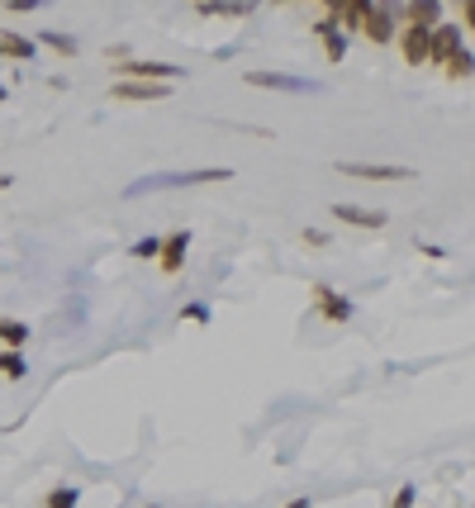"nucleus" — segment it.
<instances>
[{
    "mask_svg": "<svg viewBox=\"0 0 475 508\" xmlns=\"http://www.w3.org/2000/svg\"><path fill=\"white\" fill-rule=\"evenodd\" d=\"M214 181H233V166H191V172H152V176H143V181L124 185V200L157 195V191H185V185H214Z\"/></svg>",
    "mask_w": 475,
    "mask_h": 508,
    "instance_id": "obj_1",
    "label": "nucleus"
},
{
    "mask_svg": "<svg viewBox=\"0 0 475 508\" xmlns=\"http://www.w3.org/2000/svg\"><path fill=\"white\" fill-rule=\"evenodd\" d=\"M114 76L119 81H148V86H172V81L185 76V67H172V62H143V58H124L114 62Z\"/></svg>",
    "mask_w": 475,
    "mask_h": 508,
    "instance_id": "obj_2",
    "label": "nucleus"
},
{
    "mask_svg": "<svg viewBox=\"0 0 475 508\" xmlns=\"http://www.w3.org/2000/svg\"><path fill=\"white\" fill-rule=\"evenodd\" d=\"M337 176H352V181H418L414 166H395V162H337Z\"/></svg>",
    "mask_w": 475,
    "mask_h": 508,
    "instance_id": "obj_3",
    "label": "nucleus"
},
{
    "mask_svg": "<svg viewBox=\"0 0 475 508\" xmlns=\"http://www.w3.org/2000/svg\"><path fill=\"white\" fill-rule=\"evenodd\" d=\"M243 81L257 91H285V95H314L318 91V81L295 76V72H243Z\"/></svg>",
    "mask_w": 475,
    "mask_h": 508,
    "instance_id": "obj_4",
    "label": "nucleus"
},
{
    "mask_svg": "<svg viewBox=\"0 0 475 508\" xmlns=\"http://www.w3.org/2000/svg\"><path fill=\"white\" fill-rule=\"evenodd\" d=\"M309 299H314V309L324 314L328 324H347V318H352V299L337 295L328 281H314V285H309Z\"/></svg>",
    "mask_w": 475,
    "mask_h": 508,
    "instance_id": "obj_5",
    "label": "nucleus"
},
{
    "mask_svg": "<svg viewBox=\"0 0 475 508\" xmlns=\"http://www.w3.org/2000/svg\"><path fill=\"white\" fill-rule=\"evenodd\" d=\"M185 257H191V228H172V233L162 238V257H157L162 276H181V271H185Z\"/></svg>",
    "mask_w": 475,
    "mask_h": 508,
    "instance_id": "obj_6",
    "label": "nucleus"
},
{
    "mask_svg": "<svg viewBox=\"0 0 475 508\" xmlns=\"http://www.w3.org/2000/svg\"><path fill=\"white\" fill-rule=\"evenodd\" d=\"M428 48H433V29L428 24H404L399 29V53H404V62H409V67L428 62Z\"/></svg>",
    "mask_w": 475,
    "mask_h": 508,
    "instance_id": "obj_7",
    "label": "nucleus"
},
{
    "mask_svg": "<svg viewBox=\"0 0 475 508\" xmlns=\"http://www.w3.org/2000/svg\"><path fill=\"white\" fill-rule=\"evenodd\" d=\"M462 29H456V24H437L433 29V48H428V62H437V67H447L456 53H462Z\"/></svg>",
    "mask_w": 475,
    "mask_h": 508,
    "instance_id": "obj_8",
    "label": "nucleus"
},
{
    "mask_svg": "<svg viewBox=\"0 0 475 508\" xmlns=\"http://www.w3.org/2000/svg\"><path fill=\"white\" fill-rule=\"evenodd\" d=\"M337 224H352V228H385L390 214L385 209H366V205H333L328 209Z\"/></svg>",
    "mask_w": 475,
    "mask_h": 508,
    "instance_id": "obj_9",
    "label": "nucleus"
},
{
    "mask_svg": "<svg viewBox=\"0 0 475 508\" xmlns=\"http://www.w3.org/2000/svg\"><path fill=\"white\" fill-rule=\"evenodd\" d=\"M0 58L5 62H33L39 58V43H33L29 33H20V29H0Z\"/></svg>",
    "mask_w": 475,
    "mask_h": 508,
    "instance_id": "obj_10",
    "label": "nucleus"
},
{
    "mask_svg": "<svg viewBox=\"0 0 475 508\" xmlns=\"http://www.w3.org/2000/svg\"><path fill=\"white\" fill-rule=\"evenodd\" d=\"M362 33H366L371 43H390V39H399L395 14H390L385 5H371V10H366V20H362Z\"/></svg>",
    "mask_w": 475,
    "mask_h": 508,
    "instance_id": "obj_11",
    "label": "nucleus"
},
{
    "mask_svg": "<svg viewBox=\"0 0 475 508\" xmlns=\"http://www.w3.org/2000/svg\"><path fill=\"white\" fill-rule=\"evenodd\" d=\"M366 10H371V0H333V5H328L324 14H328V20L347 33V29H362Z\"/></svg>",
    "mask_w": 475,
    "mask_h": 508,
    "instance_id": "obj_12",
    "label": "nucleus"
},
{
    "mask_svg": "<svg viewBox=\"0 0 475 508\" xmlns=\"http://www.w3.org/2000/svg\"><path fill=\"white\" fill-rule=\"evenodd\" d=\"M172 95V86H148V81H119L114 86V100H129V105H157V100Z\"/></svg>",
    "mask_w": 475,
    "mask_h": 508,
    "instance_id": "obj_13",
    "label": "nucleus"
},
{
    "mask_svg": "<svg viewBox=\"0 0 475 508\" xmlns=\"http://www.w3.org/2000/svg\"><path fill=\"white\" fill-rule=\"evenodd\" d=\"M314 39L324 43V58H328V62H343V58H347V33L337 29V24L328 20V14L314 24Z\"/></svg>",
    "mask_w": 475,
    "mask_h": 508,
    "instance_id": "obj_14",
    "label": "nucleus"
},
{
    "mask_svg": "<svg viewBox=\"0 0 475 508\" xmlns=\"http://www.w3.org/2000/svg\"><path fill=\"white\" fill-rule=\"evenodd\" d=\"M29 337H33V328L24 318H0V352H24Z\"/></svg>",
    "mask_w": 475,
    "mask_h": 508,
    "instance_id": "obj_15",
    "label": "nucleus"
},
{
    "mask_svg": "<svg viewBox=\"0 0 475 508\" xmlns=\"http://www.w3.org/2000/svg\"><path fill=\"white\" fill-rule=\"evenodd\" d=\"M39 43L53 48V53H62V58H76V48H81L72 33H58V29H39Z\"/></svg>",
    "mask_w": 475,
    "mask_h": 508,
    "instance_id": "obj_16",
    "label": "nucleus"
},
{
    "mask_svg": "<svg viewBox=\"0 0 475 508\" xmlns=\"http://www.w3.org/2000/svg\"><path fill=\"white\" fill-rule=\"evenodd\" d=\"M81 504V485H53L43 495V508H76Z\"/></svg>",
    "mask_w": 475,
    "mask_h": 508,
    "instance_id": "obj_17",
    "label": "nucleus"
},
{
    "mask_svg": "<svg viewBox=\"0 0 475 508\" xmlns=\"http://www.w3.org/2000/svg\"><path fill=\"white\" fill-rule=\"evenodd\" d=\"M0 376H5L10 385H20L29 376V361H24V352H0Z\"/></svg>",
    "mask_w": 475,
    "mask_h": 508,
    "instance_id": "obj_18",
    "label": "nucleus"
},
{
    "mask_svg": "<svg viewBox=\"0 0 475 508\" xmlns=\"http://www.w3.org/2000/svg\"><path fill=\"white\" fill-rule=\"evenodd\" d=\"M129 257L133 262H157L162 257V233H148V238H139V243L129 247Z\"/></svg>",
    "mask_w": 475,
    "mask_h": 508,
    "instance_id": "obj_19",
    "label": "nucleus"
},
{
    "mask_svg": "<svg viewBox=\"0 0 475 508\" xmlns=\"http://www.w3.org/2000/svg\"><path fill=\"white\" fill-rule=\"evenodd\" d=\"M443 72H447L452 81H466V76L475 72V58H471V53H466V48H462V53H456V58H452V62L443 67Z\"/></svg>",
    "mask_w": 475,
    "mask_h": 508,
    "instance_id": "obj_20",
    "label": "nucleus"
},
{
    "mask_svg": "<svg viewBox=\"0 0 475 508\" xmlns=\"http://www.w3.org/2000/svg\"><path fill=\"white\" fill-rule=\"evenodd\" d=\"M181 324H210V304L205 299H185L181 304Z\"/></svg>",
    "mask_w": 475,
    "mask_h": 508,
    "instance_id": "obj_21",
    "label": "nucleus"
},
{
    "mask_svg": "<svg viewBox=\"0 0 475 508\" xmlns=\"http://www.w3.org/2000/svg\"><path fill=\"white\" fill-rule=\"evenodd\" d=\"M390 508H414V485H399L395 499H390Z\"/></svg>",
    "mask_w": 475,
    "mask_h": 508,
    "instance_id": "obj_22",
    "label": "nucleus"
},
{
    "mask_svg": "<svg viewBox=\"0 0 475 508\" xmlns=\"http://www.w3.org/2000/svg\"><path fill=\"white\" fill-rule=\"evenodd\" d=\"M304 243H309V247H324L328 233H324V228H304Z\"/></svg>",
    "mask_w": 475,
    "mask_h": 508,
    "instance_id": "obj_23",
    "label": "nucleus"
},
{
    "mask_svg": "<svg viewBox=\"0 0 475 508\" xmlns=\"http://www.w3.org/2000/svg\"><path fill=\"white\" fill-rule=\"evenodd\" d=\"M462 20H466V29H475V0H466V10H462Z\"/></svg>",
    "mask_w": 475,
    "mask_h": 508,
    "instance_id": "obj_24",
    "label": "nucleus"
},
{
    "mask_svg": "<svg viewBox=\"0 0 475 508\" xmlns=\"http://www.w3.org/2000/svg\"><path fill=\"white\" fill-rule=\"evenodd\" d=\"M10 185H14V176H5V172H0V195H5V191H10Z\"/></svg>",
    "mask_w": 475,
    "mask_h": 508,
    "instance_id": "obj_25",
    "label": "nucleus"
},
{
    "mask_svg": "<svg viewBox=\"0 0 475 508\" xmlns=\"http://www.w3.org/2000/svg\"><path fill=\"white\" fill-rule=\"evenodd\" d=\"M285 508H309V499H291V504H285Z\"/></svg>",
    "mask_w": 475,
    "mask_h": 508,
    "instance_id": "obj_26",
    "label": "nucleus"
},
{
    "mask_svg": "<svg viewBox=\"0 0 475 508\" xmlns=\"http://www.w3.org/2000/svg\"><path fill=\"white\" fill-rule=\"evenodd\" d=\"M152 508H157V504H152Z\"/></svg>",
    "mask_w": 475,
    "mask_h": 508,
    "instance_id": "obj_27",
    "label": "nucleus"
}]
</instances>
